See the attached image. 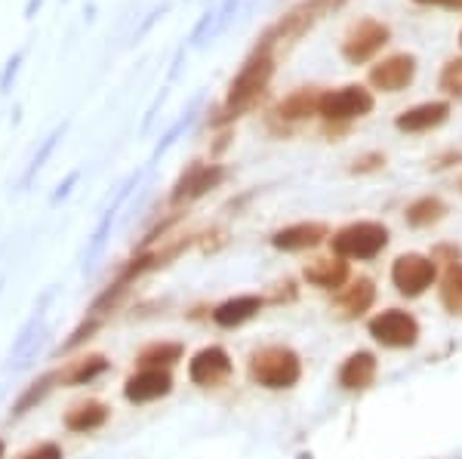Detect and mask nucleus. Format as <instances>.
Listing matches in <instances>:
<instances>
[{"label":"nucleus","mask_w":462,"mask_h":459,"mask_svg":"<svg viewBox=\"0 0 462 459\" xmlns=\"http://www.w3.org/2000/svg\"><path fill=\"white\" fill-rule=\"evenodd\" d=\"M189 124H191V115H185V117H182V121H179V124H176V127H173V130H170V133H167V136H163V142L158 145V151H154V154L167 151V148H170V145H173V142H176V136H179V133H182L185 127H189Z\"/></svg>","instance_id":"obj_35"},{"label":"nucleus","mask_w":462,"mask_h":459,"mask_svg":"<svg viewBox=\"0 0 462 459\" xmlns=\"http://www.w3.org/2000/svg\"><path fill=\"white\" fill-rule=\"evenodd\" d=\"M263 306H265V299L263 296H235V299H226L222 306H216L213 308V321L219 324V327H241V324H247L250 317H256L259 312H263Z\"/></svg>","instance_id":"obj_17"},{"label":"nucleus","mask_w":462,"mask_h":459,"mask_svg":"<svg viewBox=\"0 0 462 459\" xmlns=\"http://www.w3.org/2000/svg\"><path fill=\"white\" fill-rule=\"evenodd\" d=\"M389 37H392V32L385 22H379V19L355 22V25L346 32V37H342V59L352 65L370 62V59L389 43Z\"/></svg>","instance_id":"obj_7"},{"label":"nucleus","mask_w":462,"mask_h":459,"mask_svg":"<svg viewBox=\"0 0 462 459\" xmlns=\"http://www.w3.org/2000/svg\"><path fill=\"white\" fill-rule=\"evenodd\" d=\"M111 219H115V210H108V216L102 219V225L96 228V234H93V243H89V259H93L96 253L102 250V243H106V238H108V228H111Z\"/></svg>","instance_id":"obj_30"},{"label":"nucleus","mask_w":462,"mask_h":459,"mask_svg":"<svg viewBox=\"0 0 462 459\" xmlns=\"http://www.w3.org/2000/svg\"><path fill=\"white\" fill-rule=\"evenodd\" d=\"M376 302V284L370 278H355L337 293V312L342 317H361L364 312H370V306Z\"/></svg>","instance_id":"obj_16"},{"label":"nucleus","mask_w":462,"mask_h":459,"mask_svg":"<svg viewBox=\"0 0 462 459\" xmlns=\"http://www.w3.org/2000/svg\"><path fill=\"white\" fill-rule=\"evenodd\" d=\"M179 358H182V345L179 343H154V345H148V349H143V354H139V364L167 370L170 364H176Z\"/></svg>","instance_id":"obj_23"},{"label":"nucleus","mask_w":462,"mask_h":459,"mask_svg":"<svg viewBox=\"0 0 462 459\" xmlns=\"http://www.w3.org/2000/svg\"><path fill=\"white\" fill-rule=\"evenodd\" d=\"M250 380L263 389L281 391L293 389L302 380V361L300 354L287 345H265V349L253 352L250 358Z\"/></svg>","instance_id":"obj_3"},{"label":"nucleus","mask_w":462,"mask_h":459,"mask_svg":"<svg viewBox=\"0 0 462 459\" xmlns=\"http://www.w3.org/2000/svg\"><path fill=\"white\" fill-rule=\"evenodd\" d=\"M416 78V56L413 53H398L383 59L379 65L370 69V84L383 93H401L413 84Z\"/></svg>","instance_id":"obj_9"},{"label":"nucleus","mask_w":462,"mask_h":459,"mask_svg":"<svg viewBox=\"0 0 462 459\" xmlns=\"http://www.w3.org/2000/svg\"><path fill=\"white\" fill-rule=\"evenodd\" d=\"M441 306L450 315H462V262L450 265L441 278Z\"/></svg>","instance_id":"obj_22"},{"label":"nucleus","mask_w":462,"mask_h":459,"mask_svg":"<svg viewBox=\"0 0 462 459\" xmlns=\"http://www.w3.org/2000/svg\"><path fill=\"white\" fill-rule=\"evenodd\" d=\"M106 370H108L106 358H87V361H80V364L69 373V382H71V386H84V382L96 380V376L106 373Z\"/></svg>","instance_id":"obj_26"},{"label":"nucleus","mask_w":462,"mask_h":459,"mask_svg":"<svg viewBox=\"0 0 462 459\" xmlns=\"http://www.w3.org/2000/svg\"><path fill=\"white\" fill-rule=\"evenodd\" d=\"M367 330L385 349H413L420 343V321L410 312H401V308H389V312L370 317Z\"/></svg>","instance_id":"obj_6"},{"label":"nucleus","mask_w":462,"mask_h":459,"mask_svg":"<svg viewBox=\"0 0 462 459\" xmlns=\"http://www.w3.org/2000/svg\"><path fill=\"white\" fill-rule=\"evenodd\" d=\"M318 106H320V93L315 87H302V90L290 93L274 115H278L281 121H305L309 115H318Z\"/></svg>","instance_id":"obj_19"},{"label":"nucleus","mask_w":462,"mask_h":459,"mask_svg":"<svg viewBox=\"0 0 462 459\" xmlns=\"http://www.w3.org/2000/svg\"><path fill=\"white\" fill-rule=\"evenodd\" d=\"M59 380L56 373H47V376H41L37 382H32V389L25 391V395L19 398L16 407H13V417H22V413H28L37 401H43V395H47L50 389H53V382Z\"/></svg>","instance_id":"obj_24"},{"label":"nucleus","mask_w":462,"mask_h":459,"mask_svg":"<svg viewBox=\"0 0 462 459\" xmlns=\"http://www.w3.org/2000/svg\"><path fill=\"white\" fill-rule=\"evenodd\" d=\"M274 74V56L268 50H253V56L244 62V69L237 71V78L228 87V99L222 106V115L216 121H231L241 117L244 111H250L268 90V80Z\"/></svg>","instance_id":"obj_1"},{"label":"nucleus","mask_w":462,"mask_h":459,"mask_svg":"<svg viewBox=\"0 0 462 459\" xmlns=\"http://www.w3.org/2000/svg\"><path fill=\"white\" fill-rule=\"evenodd\" d=\"M431 259H435V262H447V269H450V265H457L459 262V250L457 247H438L435 253H431Z\"/></svg>","instance_id":"obj_36"},{"label":"nucleus","mask_w":462,"mask_h":459,"mask_svg":"<svg viewBox=\"0 0 462 459\" xmlns=\"http://www.w3.org/2000/svg\"><path fill=\"white\" fill-rule=\"evenodd\" d=\"M0 459H4V444H0Z\"/></svg>","instance_id":"obj_43"},{"label":"nucleus","mask_w":462,"mask_h":459,"mask_svg":"<svg viewBox=\"0 0 462 459\" xmlns=\"http://www.w3.org/2000/svg\"><path fill=\"white\" fill-rule=\"evenodd\" d=\"M78 179H80V173H71V176H69V179H65V182H62V185H59V188H56V195H53V201L59 204V201H62V197H69V191H71V185H74V182H78Z\"/></svg>","instance_id":"obj_38"},{"label":"nucleus","mask_w":462,"mask_h":459,"mask_svg":"<svg viewBox=\"0 0 462 459\" xmlns=\"http://www.w3.org/2000/svg\"><path fill=\"white\" fill-rule=\"evenodd\" d=\"M450 117V102H422V106L407 108L404 115H398L394 127L401 133H429Z\"/></svg>","instance_id":"obj_15"},{"label":"nucleus","mask_w":462,"mask_h":459,"mask_svg":"<svg viewBox=\"0 0 462 459\" xmlns=\"http://www.w3.org/2000/svg\"><path fill=\"white\" fill-rule=\"evenodd\" d=\"M333 253L339 259H376L389 247V228L383 222H352V225L339 228L337 234L330 238Z\"/></svg>","instance_id":"obj_4"},{"label":"nucleus","mask_w":462,"mask_h":459,"mask_svg":"<svg viewBox=\"0 0 462 459\" xmlns=\"http://www.w3.org/2000/svg\"><path fill=\"white\" fill-rule=\"evenodd\" d=\"M346 4H348V0H302V4H296L293 10H287L284 16H281L272 28H268L256 50H268V53H272L278 43L300 41V37L305 32H311V28H315L320 19L330 16V13H337V10H342Z\"/></svg>","instance_id":"obj_2"},{"label":"nucleus","mask_w":462,"mask_h":459,"mask_svg":"<svg viewBox=\"0 0 462 459\" xmlns=\"http://www.w3.org/2000/svg\"><path fill=\"white\" fill-rule=\"evenodd\" d=\"M450 6H457V10H462V0H453V4Z\"/></svg>","instance_id":"obj_41"},{"label":"nucleus","mask_w":462,"mask_h":459,"mask_svg":"<svg viewBox=\"0 0 462 459\" xmlns=\"http://www.w3.org/2000/svg\"><path fill=\"white\" fill-rule=\"evenodd\" d=\"M19 65H22V53H13L6 59V69L0 74V93H10L13 80H16V74H19Z\"/></svg>","instance_id":"obj_29"},{"label":"nucleus","mask_w":462,"mask_h":459,"mask_svg":"<svg viewBox=\"0 0 462 459\" xmlns=\"http://www.w3.org/2000/svg\"><path fill=\"white\" fill-rule=\"evenodd\" d=\"M222 179H226V170L222 167H204V164H195L182 179L176 182L173 188V204H182V201H195V197L207 195L210 188H216Z\"/></svg>","instance_id":"obj_14"},{"label":"nucleus","mask_w":462,"mask_h":459,"mask_svg":"<svg viewBox=\"0 0 462 459\" xmlns=\"http://www.w3.org/2000/svg\"><path fill=\"white\" fill-rule=\"evenodd\" d=\"M441 90L462 99V59H450L441 71Z\"/></svg>","instance_id":"obj_27"},{"label":"nucleus","mask_w":462,"mask_h":459,"mask_svg":"<svg viewBox=\"0 0 462 459\" xmlns=\"http://www.w3.org/2000/svg\"><path fill=\"white\" fill-rule=\"evenodd\" d=\"M96 327H99V321H96V317H93V321H87V324H80V327L74 330V336L69 339V343L62 345V352H71L78 343H84V339H89V333H93Z\"/></svg>","instance_id":"obj_33"},{"label":"nucleus","mask_w":462,"mask_h":459,"mask_svg":"<svg viewBox=\"0 0 462 459\" xmlns=\"http://www.w3.org/2000/svg\"><path fill=\"white\" fill-rule=\"evenodd\" d=\"M459 43H462V32H459Z\"/></svg>","instance_id":"obj_44"},{"label":"nucleus","mask_w":462,"mask_h":459,"mask_svg":"<svg viewBox=\"0 0 462 459\" xmlns=\"http://www.w3.org/2000/svg\"><path fill=\"white\" fill-rule=\"evenodd\" d=\"M416 4H453V0H416Z\"/></svg>","instance_id":"obj_40"},{"label":"nucleus","mask_w":462,"mask_h":459,"mask_svg":"<svg viewBox=\"0 0 462 459\" xmlns=\"http://www.w3.org/2000/svg\"><path fill=\"white\" fill-rule=\"evenodd\" d=\"M173 389V380L163 367H143L136 376H130L124 386V395L130 404H148V401H158V398L170 395Z\"/></svg>","instance_id":"obj_11"},{"label":"nucleus","mask_w":462,"mask_h":459,"mask_svg":"<svg viewBox=\"0 0 462 459\" xmlns=\"http://www.w3.org/2000/svg\"><path fill=\"white\" fill-rule=\"evenodd\" d=\"M65 127H69V124H62V127H56V130L47 136V142H43L41 148H37V154H34V161H32V167H28V173H25V179H22V185H28V182H32L37 170H41L43 164H47V158H50V154H53V148H56L59 139H62Z\"/></svg>","instance_id":"obj_25"},{"label":"nucleus","mask_w":462,"mask_h":459,"mask_svg":"<svg viewBox=\"0 0 462 459\" xmlns=\"http://www.w3.org/2000/svg\"><path fill=\"white\" fill-rule=\"evenodd\" d=\"M237 4H241V0H226V4L216 10V32H226L228 22L235 19V13H237Z\"/></svg>","instance_id":"obj_31"},{"label":"nucleus","mask_w":462,"mask_h":459,"mask_svg":"<svg viewBox=\"0 0 462 459\" xmlns=\"http://www.w3.org/2000/svg\"><path fill=\"white\" fill-rule=\"evenodd\" d=\"M231 376V358L226 349H219V345H210V349H200L195 358H191L189 364V380L195 382V386H222Z\"/></svg>","instance_id":"obj_10"},{"label":"nucleus","mask_w":462,"mask_h":459,"mask_svg":"<svg viewBox=\"0 0 462 459\" xmlns=\"http://www.w3.org/2000/svg\"><path fill=\"white\" fill-rule=\"evenodd\" d=\"M213 25H216V13H213V10H207V13H204V19L198 22V28L191 32V43H195V47H198V43H204L207 32H210V34L216 32Z\"/></svg>","instance_id":"obj_32"},{"label":"nucleus","mask_w":462,"mask_h":459,"mask_svg":"<svg viewBox=\"0 0 462 459\" xmlns=\"http://www.w3.org/2000/svg\"><path fill=\"white\" fill-rule=\"evenodd\" d=\"M435 278H438V262L422 253H404L394 259L392 265V284L407 299H416V296L426 293L435 284Z\"/></svg>","instance_id":"obj_8"},{"label":"nucleus","mask_w":462,"mask_h":459,"mask_svg":"<svg viewBox=\"0 0 462 459\" xmlns=\"http://www.w3.org/2000/svg\"><path fill=\"white\" fill-rule=\"evenodd\" d=\"M370 111H374V96H370V90H364V87H357V84L320 93L318 115L330 124L355 121V117H364V115H370Z\"/></svg>","instance_id":"obj_5"},{"label":"nucleus","mask_w":462,"mask_h":459,"mask_svg":"<svg viewBox=\"0 0 462 459\" xmlns=\"http://www.w3.org/2000/svg\"><path fill=\"white\" fill-rule=\"evenodd\" d=\"M444 216H447V204L441 201V197H431V195L413 201L404 213L410 228H429V225H435V222H441Z\"/></svg>","instance_id":"obj_21"},{"label":"nucleus","mask_w":462,"mask_h":459,"mask_svg":"<svg viewBox=\"0 0 462 459\" xmlns=\"http://www.w3.org/2000/svg\"><path fill=\"white\" fill-rule=\"evenodd\" d=\"M459 161H462V151H447V154H441V158H435L431 170H447V167L459 164Z\"/></svg>","instance_id":"obj_37"},{"label":"nucleus","mask_w":462,"mask_h":459,"mask_svg":"<svg viewBox=\"0 0 462 459\" xmlns=\"http://www.w3.org/2000/svg\"><path fill=\"white\" fill-rule=\"evenodd\" d=\"M457 188L462 191V176H459V179H457Z\"/></svg>","instance_id":"obj_42"},{"label":"nucleus","mask_w":462,"mask_h":459,"mask_svg":"<svg viewBox=\"0 0 462 459\" xmlns=\"http://www.w3.org/2000/svg\"><path fill=\"white\" fill-rule=\"evenodd\" d=\"M22 459H62V450H59V444H41V447L28 450Z\"/></svg>","instance_id":"obj_34"},{"label":"nucleus","mask_w":462,"mask_h":459,"mask_svg":"<svg viewBox=\"0 0 462 459\" xmlns=\"http://www.w3.org/2000/svg\"><path fill=\"white\" fill-rule=\"evenodd\" d=\"M106 423H108V407L99 401H87L74 407V410H69V417H65V426L71 432H93V428H102Z\"/></svg>","instance_id":"obj_20"},{"label":"nucleus","mask_w":462,"mask_h":459,"mask_svg":"<svg viewBox=\"0 0 462 459\" xmlns=\"http://www.w3.org/2000/svg\"><path fill=\"white\" fill-rule=\"evenodd\" d=\"M379 373V361L370 352H355L342 361L339 367V386L346 391H367L376 382Z\"/></svg>","instance_id":"obj_13"},{"label":"nucleus","mask_w":462,"mask_h":459,"mask_svg":"<svg viewBox=\"0 0 462 459\" xmlns=\"http://www.w3.org/2000/svg\"><path fill=\"white\" fill-rule=\"evenodd\" d=\"M302 278L309 280L311 287H320V290H342V287L348 284V262L339 256L315 259V262L305 265Z\"/></svg>","instance_id":"obj_18"},{"label":"nucleus","mask_w":462,"mask_h":459,"mask_svg":"<svg viewBox=\"0 0 462 459\" xmlns=\"http://www.w3.org/2000/svg\"><path fill=\"white\" fill-rule=\"evenodd\" d=\"M385 167V154L379 151H370V154H361V158L352 161V173L364 176V173H376V170Z\"/></svg>","instance_id":"obj_28"},{"label":"nucleus","mask_w":462,"mask_h":459,"mask_svg":"<svg viewBox=\"0 0 462 459\" xmlns=\"http://www.w3.org/2000/svg\"><path fill=\"white\" fill-rule=\"evenodd\" d=\"M37 6H41V0H28V6H25V19H32V16H34Z\"/></svg>","instance_id":"obj_39"},{"label":"nucleus","mask_w":462,"mask_h":459,"mask_svg":"<svg viewBox=\"0 0 462 459\" xmlns=\"http://www.w3.org/2000/svg\"><path fill=\"white\" fill-rule=\"evenodd\" d=\"M327 234H330V228L324 222H296V225H287L272 234V247L284 250V253H300V250L318 247L320 241H327Z\"/></svg>","instance_id":"obj_12"}]
</instances>
